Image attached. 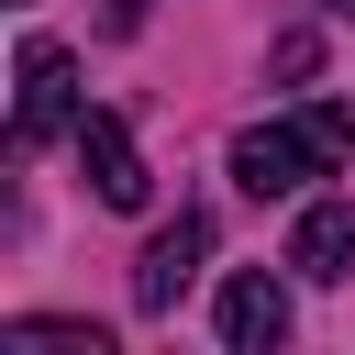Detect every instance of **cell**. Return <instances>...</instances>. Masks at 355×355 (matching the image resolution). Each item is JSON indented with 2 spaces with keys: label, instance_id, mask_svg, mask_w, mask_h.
Here are the masks:
<instances>
[{
  "label": "cell",
  "instance_id": "ba28073f",
  "mask_svg": "<svg viewBox=\"0 0 355 355\" xmlns=\"http://www.w3.org/2000/svg\"><path fill=\"white\" fill-rule=\"evenodd\" d=\"M311 11H355V0H311Z\"/></svg>",
  "mask_w": 355,
  "mask_h": 355
},
{
  "label": "cell",
  "instance_id": "6da1fadb",
  "mask_svg": "<svg viewBox=\"0 0 355 355\" xmlns=\"http://www.w3.org/2000/svg\"><path fill=\"white\" fill-rule=\"evenodd\" d=\"M344 155H355V100H311V111H288V122L233 133V178H244L255 200H288V189L333 178Z\"/></svg>",
  "mask_w": 355,
  "mask_h": 355
},
{
  "label": "cell",
  "instance_id": "7a4b0ae2",
  "mask_svg": "<svg viewBox=\"0 0 355 355\" xmlns=\"http://www.w3.org/2000/svg\"><path fill=\"white\" fill-rule=\"evenodd\" d=\"M22 89H11V155H33V144H55V133H78L89 111H78V67H67V44H44V33H22V67H11Z\"/></svg>",
  "mask_w": 355,
  "mask_h": 355
},
{
  "label": "cell",
  "instance_id": "3957f363",
  "mask_svg": "<svg viewBox=\"0 0 355 355\" xmlns=\"http://www.w3.org/2000/svg\"><path fill=\"white\" fill-rule=\"evenodd\" d=\"M200 255H211V211L155 222V233H144V255H133V311H178V288L200 277Z\"/></svg>",
  "mask_w": 355,
  "mask_h": 355
},
{
  "label": "cell",
  "instance_id": "277c9868",
  "mask_svg": "<svg viewBox=\"0 0 355 355\" xmlns=\"http://www.w3.org/2000/svg\"><path fill=\"white\" fill-rule=\"evenodd\" d=\"M67 144H78V178H89V200H100V211H144V189H155V178H144V155H133V133H122L111 111H89Z\"/></svg>",
  "mask_w": 355,
  "mask_h": 355
},
{
  "label": "cell",
  "instance_id": "5b68a950",
  "mask_svg": "<svg viewBox=\"0 0 355 355\" xmlns=\"http://www.w3.org/2000/svg\"><path fill=\"white\" fill-rule=\"evenodd\" d=\"M277 266H300L311 288H344V277H355V200H311Z\"/></svg>",
  "mask_w": 355,
  "mask_h": 355
},
{
  "label": "cell",
  "instance_id": "8992f818",
  "mask_svg": "<svg viewBox=\"0 0 355 355\" xmlns=\"http://www.w3.org/2000/svg\"><path fill=\"white\" fill-rule=\"evenodd\" d=\"M222 344H233V355H266V344H288V288H277L266 266H244V277L222 288Z\"/></svg>",
  "mask_w": 355,
  "mask_h": 355
},
{
  "label": "cell",
  "instance_id": "52a82bcc",
  "mask_svg": "<svg viewBox=\"0 0 355 355\" xmlns=\"http://www.w3.org/2000/svg\"><path fill=\"white\" fill-rule=\"evenodd\" d=\"M0 355H111V333L100 322H11Z\"/></svg>",
  "mask_w": 355,
  "mask_h": 355
}]
</instances>
